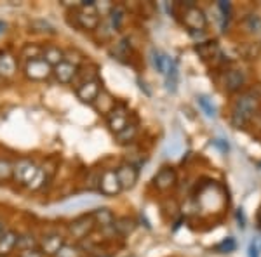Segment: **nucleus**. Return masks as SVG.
Masks as SVG:
<instances>
[{"label": "nucleus", "instance_id": "obj_1", "mask_svg": "<svg viewBox=\"0 0 261 257\" xmlns=\"http://www.w3.org/2000/svg\"><path fill=\"white\" fill-rule=\"evenodd\" d=\"M259 98L254 91L244 92V94L235 101L233 111H231V125L237 129L244 127L246 124L254 119L256 111H258Z\"/></svg>", "mask_w": 261, "mask_h": 257}, {"label": "nucleus", "instance_id": "obj_2", "mask_svg": "<svg viewBox=\"0 0 261 257\" xmlns=\"http://www.w3.org/2000/svg\"><path fill=\"white\" fill-rule=\"evenodd\" d=\"M75 21H77V24L84 28V30H89V32L98 30L99 12L98 7H96V2H92V0H84V2H81V9L75 12Z\"/></svg>", "mask_w": 261, "mask_h": 257}, {"label": "nucleus", "instance_id": "obj_3", "mask_svg": "<svg viewBox=\"0 0 261 257\" xmlns=\"http://www.w3.org/2000/svg\"><path fill=\"white\" fill-rule=\"evenodd\" d=\"M40 167L35 162H32L30 158H21L16 163H12V179L18 181L23 186H30L39 176Z\"/></svg>", "mask_w": 261, "mask_h": 257}, {"label": "nucleus", "instance_id": "obj_4", "mask_svg": "<svg viewBox=\"0 0 261 257\" xmlns=\"http://www.w3.org/2000/svg\"><path fill=\"white\" fill-rule=\"evenodd\" d=\"M98 204H99L98 196L79 195V196H71L68 200L61 202V204H58L54 209H56V212H60V214H70V212H75V210H86V209L96 207Z\"/></svg>", "mask_w": 261, "mask_h": 257}, {"label": "nucleus", "instance_id": "obj_5", "mask_svg": "<svg viewBox=\"0 0 261 257\" xmlns=\"http://www.w3.org/2000/svg\"><path fill=\"white\" fill-rule=\"evenodd\" d=\"M183 24L193 33L204 32L207 28V18L202 12L199 7L195 6L193 2L187 4V9L183 12Z\"/></svg>", "mask_w": 261, "mask_h": 257}, {"label": "nucleus", "instance_id": "obj_6", "mask_svg": "<svg viewBox=\"0 0 261 257\" xmlns=\"http://www.w3.org/2000/svg\"><path fill=\"white\" fill-rule=\"evenodd\" d=\"M94 227H96V224H94V219H92V214H84V216L77 217L75 221L70 222L68 233L71 238L84 240L86 237H89Z\"/></svg>", "mask_w": 261, "mask_h": 257}, {"label": "nucleus", "instance_id": "obj_7", "mask_svg": "<svg viewBox=\"0 0 261 257\" xmlns=\"http://www.w3.org/2000/svg\"><path fill=\"white\" fill-rule=\"evenodd\" d=\"M24 75L30 80L42 82V80H47L53 75V66L49 63H45L42 58L33 61H27V65H24Z\"/></svg>", "mask_w": 261, "mask_h": 257}, {"label": "nucleus", "instance_id": "obj_8", "mask_svg": "<svg viewBox=\"0 0 261 257\" xmlns=\"http://www.w3.org/2000/svg\"><path fill=\"white\" fill-rule=\"evenodd\" d=\"M107 124L113 134H119L129 124V109L125 104H115V108L107 115Z\"/></svg>", "mask_w": 261, "mask_h": 257}, {"label": "nucleus", "instance_id": "obj_9", "mask_svg": "<svg viewBox=\"0 0 261 257\" xmlns=\"http://www.w3.org/2000/svg\"><path fill=\"white\" fill-rule=\"evenodd\" d=\"M101 91H103L101 89V80L96 77L91 80H84L82 83H79L75 92H77V98L81 99L82 103H94Z\"/></svg>", "mask_w": 261, "mask_h": 257}, {"label": "nucleus", "instance_id": "obj_10", "mask_svg": "<svg viewBox=\"0 0 261 257\" xmlns=\"http://www.w3.org/2000/svg\"><path fill=\"white\" fill-rule=\"evenodd\" d=\"M98 188L105 196H117L119 195V193L122 191V186L119 183V178H117V172L115 170H105L103 174L99 176Z\"/></svg>", "mask_w": 261, "mask_h": 257}, {"label": "nucleus", "instance_id": "obj_11", "mask_svg": "<svg viewBox=\"0 0 261 257\" xmlns=\"http://www.w3.org/2000/svg\"><path fill=\"white\" fill-rule=\"evenodd\" d=\"M65 245V238L60 233H47L44 235L39 243L42 255H56L60 248Z\"/></svg>", "mask_w": 261, "mask_h": 257}, {"label": "nucleus", "instance_id": "obj_12", "mask_svg": "<svg viewBox=\"0 0 261 257\" xmlns=\"http://www.w3.org/2000/svg\"><path fill=\"white\" fill-rule=\"evenodd\" d=\"M117 178H119V183L122 189H130L134 188V184L138 183V168L133 165V163H124L117 168Z\"/></svg>", "mask_w": 261, "mask_h": 257}, {"label": "nucleus", "instance_id": "obj_13", "mask_svg": "<svg viewBox=\"0 0 261 257\" xmlns=\"http://www.w3.org/2000/svg\"><path fill=\"white\" fill-rule=\"evenodd\" d=\"M176 172H174V168H171V167H162L161 170L155 174V178H153V184H155V188L159 189V191H167V189H171V188H174V184H176Z\"/></svg>", "mask_w": 261, "mask_h": 257}, {"label": "nucleus", "instance_id": "obj_14", "mask_svg": "<svg viewBox=\"0 0 261 257\" xmlns=\"http://www.w3.org/2000/svg\"><path fill=\"white\" fill-rule=\"evenodd\" d=\"M53 73H54V77H56V80L60 83H71L75 80V77H77V73H79V66L71 65V63H68L65 60L63 63H60L58 66H54Z\"/></svg>", "mask_w": 261, "mask_h": 257}, {"label": "nucleus", "instance_id": "obj_15", "mask_svg": "<svg viewBox=\"0 0 261 257\" xmlns=\"http://www.w3.org/2000/svg\"><path fill=\"white\" fill-rule=\"evenodd\" d=\"M18 71V61L7 50H0V75L4 78H11Z\"/></svg>", "mask_w": 261, "mask_h": 257}, {"label": "nucleus", "instance_id": "obj_16", "mask_svg": "<svg viewBox=\"0 0 261 257\" xmlns=\"http://www.w3.org/2000/svg\"><path fill=\"white\" fill-rule=\"evenodd\" d=\"M18 237L14 230H6L0 235V257H7L18 245Z\"/></svg>", "mask_w": 261, "mask_h": 257}, {"label": "nucleus", "instance_id": "obj_17", "mask_svg": "<svg viewBox=\"0 0 261 257\" xmlns=\"http://www.w3.org/2000/svg\"><path fill=\"white\" fill-rule=\"evenodd\" d=\"M195 52L204 61H213L216 58H221V49L218 47L216 42H202V44L195 45Z\"/></svg>", "mask_w": 261, "mask_h": 257}, {"label": "nucleus", "instance_id": "obj_18", "mask_svg": "<svg viewBox=\"0 0 261 257\" xmlns=\"http://www.w3.org/2000/svg\"><path fill=\"white\" fill-rule=\"evenodd\" d=\"M92 219H94V224L107 230V227H113V222H115V216L110 209L107 207H98L92 212Z\"/></svg>", "mask_w": 261, "mask_h": 257}, {"label": "nucleus", "instance_id": "obj_19", "mask_svg": "<svg viewBox=\"0 0 261 257\" xmlns=\"http://www.w3.org/2000/svg\"><path fill=\"white\" fill-rule=\"evenodd\" d=\"M246 82V77L241 70H230L225 77V89L228 92H237Z\"/></svg>", "mask_w": 261, "mask_h": 257}, {"label": "nucleus", "instance_id": "obj_20", "mask_svg": "<svg viewBox=\"0 0 261 257\" xmlns=\"http://www.w3.org/2000/svg\"><path fill=\"white\" fill-rule=\"evenodd\" d=\"M42 60L49 63L54 68V66H58L60 63L65 61V52L60 47H56V45H47V47L42 49Z\"/></svg>", "mask_w": 261, "mask_h": 257}, {"label": "nucleus", "instance_id": "obj_21", "mask_svg": "<svg viewBox=\"0 0 261 257\" xmlns=\"http://www.w3.org/2000/svg\"><path fill=\"white\" fill-rule=\"evenodd\" d=\"M92 104H94L96 109H98L99 113H103V115H108V113L115 108V101H113V98L107 91H101L99 96L96 98V101Z\"/></svg>", "mask_w": 261, "mask_h": 257}, {"label": "nucleus", "instance_id": "obj_22", "mask_svg": "<svg viewBox=\"0 0 261 257\" xmlns=\"http://www.w3.org/2000/svg\"><path fill=\"white\" fill-rule=\"evenodd\" d=\"M108 21H110V26L113 32H119L122 23H124V18H125V9L122 6H113L110 12H108Z\"/></svg>", "mask_w": 261, "mask_h": 257}, {"label": "nucleus", "instance_id": "obj_23", "mask_svg": "<svg viewBox=\"0 0 261 257\" xmlns=\"http://www.w3.org/2000/svg\"><path fill=\"white\" fill-rule=\"evenodd\" d=\"M134 227H136V222L129 217L115 219V222H113V230H115L120 237H129V235L134 231Z\"/></svg>", "mask_w": 261, "mask_h": 257}, {"label": "nucleus", "instance_id": "obj_24", "mask_svg": "<svg viewBox=\"0 0 261 257\" xmlns=\"http://www.w3.org/2000/svg\"><path fill=\"white\" fill-rule=\"evenodd\" d=\"M164 77H166V85H167V89H169L171 92H174L176 91V87H178V77H179V73H178V65H176V61L172 60L169 63V66H167V70H166V73H164Z\"/></svg>", "mask_w": 261, "mask_h": 257}, {"label": "nucleus", "instance_id": "obj_25", "mask_svg": "<svg viewBox=\"0 0 261 257\" xmlns=\"http://www.w3.org/2000/svg\"><path fill=\"white\" fill-rule=\"evenodd\" d=\"M151 61H153V66H155V70L159 71V73H166V70H167V66H169V63L172 61V58L169 56H166L164 52H161V50H151Z\"/></svg>", "mask_w": 261, "mask_h": 257}, {"label": "nucleus", "instance_id": "obj_26", "mask_svg": "<svg viewBox=\"0 0 261 257\" xmlns=\"http://www.w3.org/2000/svg\"><path fill=\"white\" fill-rule=\"evenodd\" d=\"M136 134H138V124L136 122H129L124 127V130H120V132L117 134V141H119L120 145H125V142L133 141V139L136 137Z\"/></svg>", "mask_w": 261, "mask_h": 257}, {"label": "nucleus", "instance_id": "obj_27", "mask_svg": "<svg viewBox=\"0 0 261 257\" xmlns=\"http://www.w3.org/2000/svg\"><path fill=\"white\" fill-rule=\"evenodd\" d=\"M37 245H39V242H37L35 235H33V233H23V235H19V237H18V245H16V247H19L21 252H24V250H35Z\"/></svg>", "mask_w": 261, "mask_h": 257}, {"label": "nucleus", "instance_id": "obj_28", "mask_svg": "<svg viewBox=\"0 0 261 257\" xmlns=\"http://www.w3.org/2000/svg\"><path fill=\"white\" fill-rule=\"evenodd\" d=\"M42 49L44 47H40V45L28 44V45H24L23 50H21V58H24L27 61L39 60V58H42Z\"/></svg>", "mask_w": 261, "mask_h": 257}, {"label": "nucleus", "instance_id": "obj_29", "mask_svg": "<svg viewBox=\"0 0 261 257\" xmlns=\"http://www.w3.org/2000/svg\"><path fill=\"white\" fill-rule=\"evenodd\" d=\"M218 9L221 12V30H225L228 26V21H230V16H231V4L230 2H218Z\"/></svg>", "mask_w": 261, "mask_h": 257}, {"label": "nucleus", "instance_id": "obj_30", "mask_svg": "<svg viewBox=\"0 0 261 257\" xmlns=\"http://www.w3.org/2000/svg\"><path fill=\"white\" fill-rule=\"evenodd\" d=\"M197 101H199V106L204 109V113L209 117V119H214V117H216V106L213 104L211 99L205 98V96H199Z\"/></svg>", "mask_w": 261, "mask_h": 257}, {"label": "nucleus", "instance_id": "obj_31", "mask_svg": "<svg viewBox=\"0 0 261 257\" xmlns=\"http://www.w3.org/2000/svg\"><path fill=\"white\" fill-rule=\"evenodd\" d=\"M12 179V162L6 158H0V183Z\"/></svg>", "mask_w": 261, "mask_h": 257}, {"label": "nucleus", "instance_id": "obj_32", "mask_svg": "<svg viewBox=\"0 0 261 257\" xmlns=\"http://www.w3.org/2000/svg\"><path fill=\"white\" fill-rule=\"evenodd\" d=\"M54 257H82V252L77 245H68V243H65Z\"/></svg>", "mask_w": 261, "mask_h": 257}, {"label": "nucleus", "instance_id": "obj_33", "mask_svg": "<svg viewBox=\"0 0 261 257\" xmlns=\"http://www.w3.org/2000/svg\"><path fill=\"white\" fill-rule=\"evenodd\" d=\"M129 50H130L129 39H122L119 44L115 45V49H113V56H117L119 60H124V58L129 56Z\"/></svg>", "mask_w": 261, "mask_h": 257}, {"label": "nucleus", "instance_id": "obj_34", "mask_svg": "<svg viewBox=\"0 0 261 257\" xmlns=\"http://www.w3.org/2000/svg\"><path fill=\"white\" fill-rule=\"evenodd\" d=\"M235 240L233 238H226V240H223L221 243H218L216 247H214V250L216 252H220V254H228V252H233L235 250Z\"/></svg>", "mask_w": 261, "mask_h": 257}, {"label": "nucleus", "instance_id": "obj_35", "mask_svg": "<svg viewBox=\"0 0 261 257\" xmlns=\"http://www.w3.org/2000/svg\"><path fill=\"white\" fill-rule=\"evenodd\" d=\"M32 28L35 32H47V33H54V26L50 23H47V21L44 19H37L32 23Z\"/></svg>", "mask_w": 261, "mask_h": 257}, {"label": "nucleus", "instance_id": "obj_36", "mask_svg": "<svg viewBox=\"0 0 261 257\" xmlns=\"http://www.w3.org/2000/svg\"><path fill=\"white\" fill-rule=\"evenodd\" d=\"M246 24H247V30L251 32H256V28H261V21L256 18V16H249L246 19Z\"/></svg>", "mask_w": 261, "mask_h": 257}, {"label": "nucleus", "instance_id": "obj_37", "mask_svg": "<svg viewBox=\"0 0 261 257\" xmlns=\"http://www.w3.org/2000/svg\"><path fill=\"white\" fill-rule=\"evenodd\" d=\"M19 257H44V255H42L40 252L35 248V250H24V252H21Z\"/></svg>", "mask_w": 261, "mask_h": 257}, {"label": "nucleus", "instance_id": "obj_38", "mask_svg": "<svg viewBox=\"0 0 261 257\" xmlns=\"http://www.w3.org/2000/svg\"><path fill=\"white\" fill-rule=\"evenodd\" d=\"M214 145H216V146H220V148H221L223 151H226V150H228V142H221V139H216V141H214Z\"/></svg>", "mask_w": 261, "mask_h": 257}, {"label": "nucleus", "instance_id": "obj_39", "mask_svg": "<svg viewBox=\"0 0 261 257\" xmlns=\"http://www.w3.org/2000/svg\"><path fill=\"white\" fill-rule=\"evenodd\" d=\"M249 257H258V248H256L254 243L249 245Z\"/></svg>", "mask_w": 261, "mask_h": 257}, {"label": "nucleus", "instance_id": "obj_40", "mask_svg": "<svg viewBox=\"0 0 261 257\" xmlns=\"http://www.w3.org/2000/svg\"><path fill=\"white\" fill-rule=\"evenodd\" d=\"M6 28H7V24L4 23V21H0V35H2V33L6 32Z\"/></svg>", "mask_w": 261, "mask_h": 257}, {"label": "nucleus", "instance_id": "obj_41", "mask_svg": "<svg viewBox=\"0 0 261 257\" xmlns=\"http://www.w3.org/2000/svg\"><path fill=\"white\" fill-rule=\"evenodd\" d=\"M4 231H6V230H4V224H2V222H0V235H2Z\"/></svg>", "mask_w": 261, "mask_h": 257}, {"label": "nucleus", "instance_id": "obj_42", "mask_svg": "<svg viewBox=\"0 0 261 257\" xmlns=\"http://www.w3.org/2000/svg\"><path fill=\"white\" fill-rule=\"evenodd\" d=\"M99 257H110V255H99Z\"/></svg>", "mask_w": 261, "mask_h": 257}]
</instances>
